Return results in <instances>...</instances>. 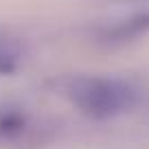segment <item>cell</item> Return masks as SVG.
I'll use <instances>...</instances> for the list:
<instances>
[{"label": "cell", "mask_w": 149, "mask_h": 149, "mask_svg": "<svg viewBox=\"0 0 149 149\" xmlns=\"http://www.w3.org/2000/svg\"><path fill=\"white\" fill-rule=\"evenodd\" d=\"M64 94L74 107L90 118H112L132 110L136 103V88L118 77L81 74L66 81Z\"/></svg>", "instance_id": "6da1fadb"}, {"label": "cell", "mask_w": 149, "mask_h": 149, "mask_svg": "<svg viewBox=\"0 0 149 149\" xmlns=\"http://www.w3.org/2000/svg\"><path fill=\"white\" fill-rule=\"evenodd\" d=\"M22 116L15 112H2L0 114V134L2 136H11V134H20L22 132Z\"/></svg>", "instance_id": "3957f363"}, {"label": "cell", "mask_w": 149, "mask_h": 149, "mask_svg": "<svg viewBox=\"0 0 149 149\" xmlns=\"http://www.w3.org/2000/svg\"><path fill=\"white\" fill-rule=\"evenodd\" d=\"M22 66V48L15 40L0 31V74H13Z\"/></svg>", "instance_id": "7a4b0ae2"}]
</instances>
